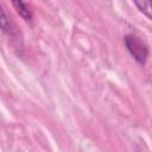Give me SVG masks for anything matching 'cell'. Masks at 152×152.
Segmentation results:
<instances>
[{"label": "cell", "mask_w": 152, "mask_h": 152, "mask_svg": "<svg viewBox=\"0 0 152 152\" xmlns=\"http://www.w3.org/2000/svg\"><path fill=\"white\" fill-rule=\"evenodd\" d=\"M125 46L127 51L131 53V56L141 65H144L148 57V46L147 44L137 34L129 33L126 34L124 38Z\"/></svg>", "instance_id": "1"}, {"label": "cell", "mask_w": 152, "mask_h": 152, "mask_svg": "<svg viewBox=\"0 0 152 152\" xmlns=\"http://www.w3.org/2000/svg\"><path fill=\"white\" fill-rule=\"evenodd\" d=\"M11 2H12V5H13V7L15 8V11L18 12V14H19L25 21H28V23L32 21V18H33L32 12H31V10L27 7V5L24 2V0H11Z\"/></svg>", "instance_id": "2"}, {"label": "cell", "mask_w": 152, "mask_h": 152, "mask_svg": "<svg viewBox=\"0 0 152 152\" xmlns=\"http://www.w3.org/2000/svg\"><path fill=\"white\" fill-rule=\"evenodd\" d=\"M139 12L152 20V0H132Z\"/></svg>", "instance_id": "3"}, {"label": "cell", "mask_w": 152, "mask_h": 152, "mask_svg": "<svg viewBox=\"0 0 152 152\" xmlns=\"http://www.w3.org/2000/svg\"><path fill=\"white\" fill-rule=\"evenodd\" d=\"M0 25H1V30L4 33L8 34V36H13L14 31L12 28V21L10 19V15L6 13V10L2 7L1 8V19H0Z\"/></svg>", "instance_id": "4"}]
</instances>
